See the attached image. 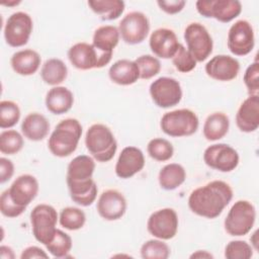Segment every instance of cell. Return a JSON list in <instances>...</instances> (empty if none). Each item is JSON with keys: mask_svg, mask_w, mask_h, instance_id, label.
<instances>
[{"mask_svg": "<svg viewBox=\"0 0 259 259\" xmlns=\"http://www.w3.org/2000/svg\"><path fill=\"white\" fill-rule=\"evenodd\" d=\"M118 28L113 25H102L95 29L92 38V45L100 52L113 54L114 48L119 41Z\"/></svg>", "mask_w": 259, "mask_h": 259, "instance_id": "83f0119b", "label": "cell"}, {"mask_svg": "<svg viewBox=\"0 0 259 259\" xmlns=\"http://www.w3.org/2000/svg\"><path fill=\"white\" fill-rule=\"evenodd\" d=\"M25 209V206H20L11 199L8 189L2 192L0 197V211L3 215L7 218H17Z\"/></svg>", "mask_w": 259, "mask_h": 259, "instance_id": "b9f144b4", "label": "cell"}, {"mask_svg": "<svg viewBox=\"0 0 259 259\" xmlns=\"http://www.w3.org/2000/svg\"><path fill=\"white\" fill-rule=\"evenodd\" d=\"M233 198V189L225 181L213 180L191 191L188 197L190 210L206 219L218 218Z\"/></svg>", "mask_w": 259, "mask_h": 259, "instance_id": "6da1fadb", "label": "cell"}, {"mask_svg": "<svg viewBox=\"0 0 259 259\" xmlns=\"http://www.w3.org/2000/svg\"><path fill=\"white\" fill-rule=\"evenodd\" d=\"M58 219L57 210L50 204L40 203L33 207L30 212V223L37 242L46 246L54 239Z\"/></svg>", "mask_w": 259, "mask_h": 259, "instance_id": "8992f818", "label": "cell"}, {"mask_svg": "<svg viewBox=\"0 0 259 259\" xmlns=\"http://www.w3.org/2000/svg\"><path fill=\"white\" fill-rule=\"evenodd\" d=\"M20 118V109L17 103L11 100L0 102V127L10 128L14 126Z\"/></svg>", "mask_w": 259, "mask_h": 259, "instance_id": "8d00e7d4", "label": "cell"}, {"mask_svg": "<svg viewBox=\"0 0 259 259\" xmlns=\"http://www.w3.org/2000/svg\"><path fill=\"white\" fill-rule=\"evenodd\" d=\"M195 7L200 15L224 23L232 21L242 12V4L237 0H198Z\"/></svg>", "mask_w": 259, "mask_h": 259, "instance_id": "7c38bea8", "label": "cell"}, {"mask_svg": "<svg viewBox=\"0 0 259 259\" xmlns=\"http://www.w3.org/2000/svg\"><path fill=\"white\" fill-rule=\"evenodd\" d=\"M186 172L182 165L170 163L165 165L159 172L158 180L161 188L165 190H174L184 183Z\"/></svg>", "mask_w": 259, "mask_h": 259, "instance_id": "f1b7e54d", "label": "cell"}, {"mask_svg": "<svg viewBox=\"0 0 259 259\" xmlns=\"http://www.w3.org/2000/svg\"><path fill=\"white\" fill-rule=\"evenodd\" d=\"M184 39L187 50L196 62H203L210 56L213 48L212 37L201 23H189L184 30Z\"/></svg>", "mask_w": 259, "mask_h": 259, "instance_id": "9c48e42d", "label": "cell"}, {"mask_svg": "<svg viewBox=\"0 0 259 259\" xmlns=\"http://www.w3.org/2000/svg\"><path fill=\"white\" fill-rule=\"evenodd\" d=\"M229 51L235 56H246L251 53L255 46L254 30L247 20L236 21L229 29L228 40Z\"/></svg>", "mask_w": 259, "mask_h": 259, "instance_id": "2e32d148", "label": "cell"}, {"mask_svg": "<svg viewBox=\"0 0 259 259\" xmlns=\"http://www.w3.org/2000/svg\"><path fill=\"white\" fill-rule=\"evenodd\" d=\"M252 256L253 247L246 241H231L225 248V257L227 259H249Z\"/></svg>", "mask_w": 259, "mask_h": 259, "instance_id": "f35d334b", "label": "cell"}, {"mask_svg": "<svg viewBox=\"0 0 259 259\" xmlns=\"http://www.w3.org/2000/svg\"><path fill=\"white\" fill-rule=\"evenodd\" d=\"M21 259H33V258H49V255L41 248L37 246H29L25 248L21 255Z\"/></svg>", "mask_w": 259, "mask_h": 259, "instance_id": "f6af8a7d", "label": "cell"}, {"mask_svg": "<svg viewBox=\"0 0 259 259\" xmlns=\"http://www.w3.org/2000/svg\"><path fill=\"white\" fill-rule=\"evenodd\" d=\"M230 119L224 112H213L209 114L203 124V136L207 141H218L223 139L229 132Z\"/></svg>", "mask_w": 259, "mask_h": 259, "instance_id": "4316f807", "label": "cell"}, {"mask_svg": "<svg viewBox=\"0 0 259 259\" xmlns=\"http://www.w3.org/2000/svg\"><path fill=\"white\" fill-rule=\"evenodd\" d=\"M20 3V1H11V2H3L2 5L5 6H14V5H18Z\"/></svg>", "mask_w": 259, "mask_h": 259, "instance_id": "681fc988", "label": "cell"}, {"mask_svg": "<svg viewBox=\"0 0 259 259\" xmlns=\"http://www.w3.org/2000/svg\"><path fill=\"white\" fill-rule=\"evenodd\" d=\"M38 181L30 174L18 176L8 188L11 199L20 206H27L38 193Z\"/></svg>", "mask_w": 259, "mask_h": 259, "instance_id": "44dd1931", "label": "cell"}, {"mask_svg": "<svg viewBox=\"0 0 259 259\" xmlns=\"http://www.w3.org/2000/svg\"><path fill=\"white\" fill-rule=\"evenodd\" d=\"M150 95L153 102L161 108L177 105L182 99L180 83L171 77H160L151 83Z\"/></svg>", "mask_w": 259, "mask_h": 259, "instance_id": "8fae6325", "label": "cell"}, {"mask_svg": "<svg viewBox=\"0 0 259 259\" xmlns=\"http://www.w3.org/2000/svg\"><path fill=\"white\" fill-rule=\"evenodd\" d=\"M174 67L181 73H188L196 67V61L183 45H179L176 53L172 57Z\"/></svg>", "mask_w": 259, "mask_h": 259, "instance_id": "ab89813d", "label": "cell"}, {"mask_svg": "<svg viewBox=\"0 0 259 259\" xmlns=\"http://www.w3.org/2000/svg\"><path fill=\"white\" fill-rule=\"evenodd\" d=\"M140 71V78L144 80L151 79L161 71V63L159 59L151 55H143L135 60Z\"/></svg>", "mask_w": 259, "mask_h": 259, "instance_id": "74e56055", "label": "cell"}, {"mask_svg": "<svg viewBox=\"0 0 259 259\" xmlns=\"http://www.w3.org/2000/svg\"><path fill=\"white\" fill-rule=\"evenodd\" d=\"M24 145L22 136L14 131H3L0 134V152L4 155H14L18 153Z\"/></svg>", "mask_w": 259, "mask_h": 259, "instance_id": "e575fe53", "label": "cell"}, {"mask_svg": "<svg viewBox=\"0 0 259 259\" xmlns=\"http://www.w3.org/2000/svg\"><path fill=\"white\" fill-rule=\"evenodd\" d=\"M90 9L97 14L101 20H114L124 11V2L121 0H89Z\"/></svg>", "mask_w": 259, "mask_h": 259, "instance_id": "4dcf8cb0", "label": "cell"}, {"mask_svg": "<svg viewBox=\"0 0 259 259\" xmlns=\"http://www.w3.org/2000/svg\"><path fill=\"white\" fill-rule=\"evenodd\" d=\"M109 79L121 86H127L136 83L140 79V71L135 61L126 59L118 60L110 66L108 70Z\"/></svg>", "mask_w": 259, "mask_h": 259, "instance_id": "603a6c76", "label": "cell"}, {"mask_svg": "<svg viewBox=\"0 0 259 259\" xmlns=\"http://www.w3.org/2000/svg\"><path fill=\"white\" fill-rule=\"evenodd\" d=\"M32 27L33 23L29 14L22 11L12 13L4 26L6 44L13 48L23 47L29 40Z\"/></svg>", "mask_w": 259, "mask_h": 259, "instance_id": "30bf717a", "label": "cell"}, {"mask_svg": "<svg viewBox=\"0 0 259 259\" xmlns=\"http://www.w3.org/2000/svg\"><path fill=\"white\" fill-rule=\"evenodd\" d=\"M256 220L255 206L248 200H238L230 208L224 227L233 237L247 235L253 228Z\"/></svg>", "mask_w": 259, "mask_h": 259, "instance_id": "5b68a950", "label": "cell"}, {"mask_svg": "<svg viewBox=\"0 0 259 259\" xmlns=\"http://www.w3.org/2000/svg\"><path fill=\"white\" fill-rule=\"evenodd\" d=\"M74 103L73 93L64 86H55L46 95L47 109L53 114H63L68 112Z\"/></svg>", "mask_w": 259, "mask_h": 259, "instance_id": "cb8c5ba5", "label": "cell"}, {"mask_svg": "<svg viewBox=\"0 0 259 259\" xmlns=\"http://www.w3.org/2000/svg\"><path fill=\"white\" fill-rule=\"evenodd\" d=\"M59 222L66 230L77 231L85 225L86 215L82 209L74 206H68L61 210Z\"/></svg>", "mask_w": 259, "mask_h": 259, "instance_id": "1f68e13d", "label": "cell"}, {"mask_svg": "<svg viewBox=\"0 0 259 259\" xmlns=\"http://www.w3.org/2000/svg\"><path fill=\"white\" fill-rule=\"evenodd\" d=\"M178 215L173 208L165 207L154 211L148 219V232L157 239L170 240L178 230Z\"/></svg>", "mask_w": 259, "mask_h": 259, "instance_id": "9a60e30c", "label": "cell"}, {"mask_svg": "<svg viewBox=\"0 0 259 259\" xmlns=\"http://www.w3.org/2000/svg\"><path fill=\"white\" fill-rule=\"evenodd\" d=\"M190 258H213V256L204 250H198L190 255Z\"/></svg>", "mask_w": 259, "mask_h": 259, "instance_id": "7dc6e473", "label": "cell"}, {"mask_svg": "<svg viewBox=\"0 0 259 259\" xmlns=\"http://www.w3.org/2000/svg\"><path fill=\"white\" fill-rule=\"evenodd\" d=\"M50 131V122L47 117L38 112L27 114L21 123V132L29 141L38 142L44 140Z\"/></svg>", "mask_w": 259, "mask_h": 259, "instance_id": "484cf974", "label": "cell"}, {"mask_svg": "<svg viewBox=\"0 0 259 259\" xmlns=\"http://www.w3.org/2000/svg\"><path fill=\"white\" fill-rule=\"evenodd\" d=\"M97 212L106 221H116L123 217L126 210V199L115 189L103 191L97 201Z\"/></svg>", "mask_w": 259, "mask_h": 259, "instance_id": "e0dca14e", "label": "cell"}, {"mask_svg": "<svg viewBox=\"0 0 259 259\" xmlns=\"http://www.w3.org/2000/svg\"><path fill=\"white\" fill-rule=\"evenodd\" d=\"M180 42L172 29L158 28L154 30L149 39V46L152 53L161 59H172Z\"/></svg>", "mask_w": 259, "mask_h": 259, "instance_id": "ffe728a7", "label": "cell"}, {"mask_svg": "<svg viewBox=\"0 0 259 259\" xmlns=\"http://www.w3.org/2000/svg\"><path fill=\"white\" fill-rule=\"evenodd\" d=\"M85 145L92 157L101 163L110 161L117 150V143L112 132L102 123H94L88 128Z\"/></svg>", "mask_w": 259, "mask_h": 259, "instance_id": "3957f363", "label": "cell"}, {"mask_svg": "<svg viewBox=\"0 0 259 259\" xmlns=\"http://www.w3.org/2000/svg\"><path fill=\"white\" fill-rule=\"evenodd\" d=\"M72 238L62 230L57 229L54 239L46 245L47 250L57 258L67 257L72 249Z\"/></svg>", "mask_w": 259, "mask_h": 259, "instance_id": "836d02e7", "label": "cell"}, {"mask_svg": "<svg viewBox=\"0 0 259 259\" xmlns=\"http://www.w3.org/2000/svg\"><path fill=\"white\" fill-rule=\"evenodd\" d=\"M240 71V63L237 59L228 55L212 57L205 65V73L217 81H231L237 78Z\"/></svg>", "mask_w": 259, "mask_h": 259, "instance_id": "ac0fdd59", "label": "cell"}, {"mask_svg": "<svg viewBox=\"0 0 259 259\" xmlns=\"http://www.w3.org/2000/svg\"><path fill=\"white\" fill-rule=\"evenodd\" d=\"M0 257L2 259H13L15 257L13 250L8 246H1L0 247Z\"/></svg>", "mask_w": 259, "mask_h": 259, "instance_id": "bcb514c9", "label": "cell"}, {"mask_svg": "<svg viewBox=\"0 0 259 259\" xmlns=\"http://www.w3.org/2000/svg\"><path fill=\"white\" fill-rule=\"evenodd\" d=\"M68 58L71 64L79 70L100 69L106 66L112 58L111 54L98 51L92 44L77 42L68 51Z\"/></svg>", "mask_w": 259, "mask_h": 259, "instance_id": "52a82bcc", "label": "cell"}, {"mask_svg": "<svg viewBox=\"0 0 259 259\" xmlns=\"http://www.w3.org/2000/svg\"><path fill=\"white\" fill-rule=\"evenodd\" d=\"M158 6L160 7L161 10L166 12L167 14H177L186 5V1L184 0H170V1H164L160 0L157 1Z\"/></svg>", "mask_w": 259, "mask_h": 259, "instance_id": "7bdbcfd3", "label": "cell"}, {"mask_svg": "<svg viewBox=\"0 0 259 259\" xmlns=\"http://www.w3.org/2000/svg\"><path fill=\"white\" fill-rule=\"evenodd\" d=\"M14 173V165L7 158H0V183H5L11 179Z\"/></svg>", "mask_w": 259, "mask_h": 259, "instance_id": "ee69618b", "label": "cell"}, {"mask_svg": "<svg viewBox=\"0 0 259 259\" xmlns=\"http://www.w3.org/2000/svg\"><path fill=\"white\" fill-rule=\"evenodd\" d=\"M149 156L159 162H165L172 158L174 154V148L172 144L163 138L152 139L147 146Z\"/></svg>", "mask_w": 259, "mask_h": 259, "instance_id": "d6a6232c", "label": "cell"}, {"mask_svg": "<svg viewBox=\"0 0 259 259\" xmlns=\"http://www.w3.org/2000/svg\"><path fill=\"white\" fill-rule=\"evenodd\" d=\"M95 170L94 159L87 155L75 157L68 165L66 182L69 191H79L91 186Z\"/></svg>", "mask_w": 259, "mask_h": 259, "instance_id": "ba28073f", "label": "cell"}, {"mask_svg": "<svg viewBox=\"0 0 259 259\" xmlns=\"http://www.w3.org/2000/svg\"><path fill=\"white\" fill-rule=\"evenodd\" d=\"M145 157L141 149L128 146L122 149L115 164V174L121 179H127L143 170Z\"/></svg>", "mask_w": 259, "mask_h": 259, "instance_id": "d6986e66", "label": "cell"}, {"mask_svg": "<svg viewBox=\"0 0 259 259\" xmlns=\"http://www.w3.org/2000/svg\"><path fill=\"white\" fill-rule=\"evenodd\" d=\"M40 56L37 52L26 49L14 53L11 57L10 64L13 71L21 76L33 75L40 66Z\"/></svg>", "mask_w": 259, "mask_h": 259, "instance_id": "d4e9b609", "label": "cell"}, {"mask_svg": "<svg viewBox=\"0 0 259 259\" xmlns=\"http://www.w3.org/2000/svg\"><path fill=\"white\" fill-rule=\"evenodd\" d=\"M238 152L228 144H214L207 147L203 153L204 163L220 172H231L239 165Z\"/></svg>", "mask_w": 259, "mask_h": 259, "instance_id": "5bb4252c", "label": "cell"}, {"mask_svg": "<svg viewBox=\"0 0 259 259\" xmlns=\"http://www.w3.org/2000/svg\"><path fill=\"white\" fill-rule=\"evenodd\" d=\"M257 231H255L254 232V234H253V236L251 237V242H252V244H253V248L255 249V250H258V247H257V244H258V240H257Z\"/></svg>", "mask_w": 259, "mask_h": 259, "instance_id": "c3c4849f", "label": "cell"}, {"mask_svg": "<svg viewBox=\"0 0 259 259\" xmlns=\"http://www.w3.org/2000/svg\"><path fill=\"white\" fill-rule=\"evenodd\" d=\"M68 76V68L66 64L57 58L47 60L40 70L42 81L51 86H58L63 83Z\"/></svg>", "mask_w": 259, "mask_h": 259, "instance_id": "f546056e", "label": "cell"}, {"mask_svg": "<svg viewBox=\"0 0 259 259\" xmlns=\"http://www.w3.org/2000/svg\"><path fill=\"white\" fill-rule=\"evenodd\" d=\"M236 124L243 133H253L259 126V96L249 95L240 105Z\"/></svg>", "mask_w": 259, "mask_h": 259, "instance_id": "7402d4cb", "label": "cell"}, {"mask_svg": "<svg viewBox=\"0 0 259 259\" xmlns=\"http://www.w3.org/2000/svg\"><path fill=\"white\" fill-rule=\"evenodd\" d=\"M81 136L82 125L78 119H63L56 125L49 138V150L56 157H68L76 151Z\"/></svg>", "mask_w": 259, "mask_h": 259, "instance_id": "7a4b0ae2", "label": "cell"}, {"mask_svg": "<svg viewBox=\"0 0 259 259\" xmlns=\"http://www.w3.org/2000/svg\"><path fill=\"white\" fill-rule=\"evenodd\" d=\"M169 256V246L160 239L149 240L141 247V257L144 259H167Z\"/></svg>", "mask_w": 259, "mask_h": 259, "instance_id": "d590c367", "label": "cell"}, {"mask_svg": "<svg viewBox=\"0 0 259 259\" xmlns=\"http://www.w3.org/2000/svg\"><path fill=\"white\" fill-rule=\"evenodd\" d=\"M117 28L125 44L138 45L146 39L150 31V21L143 12L133 11L123 16Z\"/></svg>", "mask_w": 259, "mask_h": 259, "instance_id": "4fadbf2b", "label": "cell"}, {"mask_svg": "<svg viewBox=\"0 0 259 259\" xmlns=\"http://www.w3.org/2000/svg\"><path fill=\"white\" fill-rule=\"evenodd\" d=\"M244 83L249 95H258L259 91V63L254 61L248 66L244 73Z\"/></svg>", "mask_w": 259, "mask_h": 259, "instance_id": "60d3db41", "label": "cell"}, {"mask_svg": "<svg viewBox=\"0 0 259 259\" xmlns=\"http://www.w3.org/2000/svg\"><path fill=\"white\" fill-rule=\"evenodd\" d=\"M199 120L196 113L187 108L166 112L160 121L163 133L173 138L188 137L196 133Z\"/></svg>", "mask_w": 259, "mask_h": 259, "instance_id": "277c9868", "label": "cell"}]
</instances>
